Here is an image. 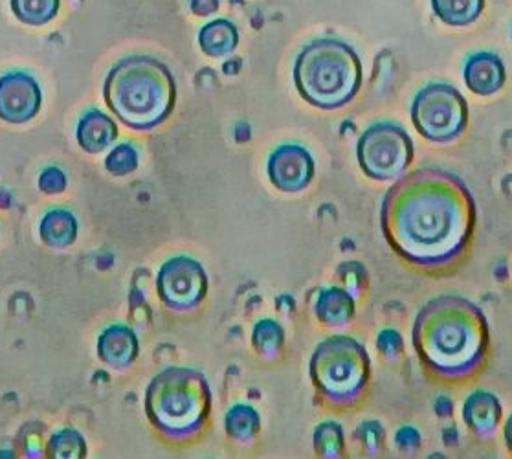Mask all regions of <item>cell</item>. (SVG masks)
<instances>
[{"label": "cell", "instance_id": "cell-1", "mask_svg": "<svg viewBox=\"0 0 512 459\" xmlns=\"http://www.w3.org/2000/svg\"><path fill=\"white\" fill-rule=\"evenodd\" d=\"M478 206L467 182L441 168H419L391 184L380 204L388 247L421 269H443L467 252Z\"/></svg>", "mask_w": 512, "mask_h": 459}, {"label": "cell", "instance_id": "cell-2", "mask_svg": "<svg viewBox=\"0 0 512 459\" xmlns=\"http://www.w3.org/2000/svg\"><path fill=\"white\" fill-rule=\"evenodd\" d=\"M412 340L426 370L445 381H465L481 370L489 355V320L478 303L443 294L419 309Z\"/></svg>", "mask_w": 512, "mask_h": 459}, {"label": "cell", "instance_id": "cell-3", "mask_svg": "<svg viewBox=\"0 0 512 459\" xmlns=\"http://www.w3.org/2000/svg\"><path fill=\"white\" fill-rule=\"evenodd\" d=\"M103 98L112 114L133 131L164 124L177 103L171 70L153 56H127L109 70Z\"/></svg>", "mask_w": 512, "mask_h": 459}, {"label": "cell", "instance_id": "cell-4", "mask_svg": "<svg viewBox=\"0 0 512 459\" xmlns=\"http://www.w3.org/2000/svg\"><path fill=\"white\" fill-rule=\"evenodd\" d=\"M213 395L204 373L169 366L156 373L145 390V415L156 432L186 441L202 432L212 414Z\"/></svg>", "mask_w": 512, "mask_h": 459}, {"label": "cell", "instance_id": "cell-5", "mask_svg": "<svg viewBox=\"0 0 512 459\" xmlns=\"http://www.w3.org/2000/svg\"><path fill=\"white\" fill-rule=\"evenodd\" d=\"M294 83L301 98L312 107L342 109L357 98L362 87V59L346 41L318 37L303 46L296 57Z\"/></svg>", "mask_w": 512, "mask_h": 459}, {"label": "cell", "instance_id": "cell-6", "mask_svg": "<svg viewBox=\"0 0 512 459\" xmlns=\"http://www.w3.org/2000/svg\"><path fill=\"white\" fill-rule=\"evenodd\" d=\"M309 371L323 401L344 408L358 403L368 390L371 359L368 349L355 338L334 335L314 349Z\"/></svg>", "mask_w": 512, "mask_h": 459}, {"label": "cell", "instance_id": "cell-7", "mask_svg": "<svg viewBox=\"0 0 512 459\" xmlns=\"http://www.w3.org/2000/svg\"><path fill=\"white\" fill-rule=\"evenodd\" d=\"M413 127L434 144H448L465 133L468 103L465 96L443 81L424 85L412 101Z\"/></svg>", "mask_w": 512, "mask_h": 459}, {"label": "cell", "instance_id": "cell-8", "mask_svg": "<svg viewBox=\"0 0 512 459\" xmlns=\"http://www.w3.org/2000/svg\"><path fill=\"white\" fill-rule=\"evenodd\" d=\"M413 140L408 131L393 122L369 125L360 135L357 160L369 179L377 182H395L401 179L412 164Z\"/></svg>", "mask_w": 512, "mask_h": 459}, {"label": "cell", "instance_id": "cell-9", "mask_svg": "<svg viewBox=\"0 0 512 459\" xmlns=\"http://www.w3.org/2000/svg\"><path fill=\"white\" fill-rule=\"evenodd\" d=\"M208 285L206 270L190 256L167 259L156 274L158 298L175 313L195 311L204 302Z\"/></svg>", "mask_w": 512, "mask_h": 459}, {"label": "cell", "instance_id": "cell-10", "mask_svg": "<svg viewBox=\"0 0 512 459\" xmlns=\"http://www.w3.org/2000/svg\"><path fill=\"white\" fill-rule=\"evenodd\" d=\"M43 92L37 79L13 70L0 76V120L6 124L23 125L34 120L41 111Z\"/></svg>", "mask_w": 512, "mask_h": 459}, {"label": "cell", "instance_id": "cell-11", "mask_svg": "<svg viewBox=\"0 0 512 459\" xmlns=\"http://www.w3.org/2000/svg\"><path fill=\"white\" fill-rule=\"evenodd\" d=\"M267 171L274 188L283 193H300L311 186L316 164L307 147L283 144L268 157Z\"/></svg>", "mask_w": 512, "mask_h": 459}, {"label": "cell", "instance_id": "cell-12", "mask_svg": "<svg viewBox=\"0 0 512 459\" xmlns=\"http://www.w3.org/2000/svg\"><path fill=\"white\" fill-rule=\"evenodd\" d=\"M98 359L111 370L125 371L133 366L140 355L138 336L129 325L114 324L98 336Z\"/></svg>", "mask_w": 512, "mask_h": 459}, {"label": "cell", "instance_id": "cell-13", "mask_svg": "<svg viewBox=\"0 0 512 459\" xmlns=\"http://www.w3.org/2000/svg\"><path fill=\"white\" fill-rule=\"evenodd\" d=\"M463 78L470 92L478 96H492L503 89L507 81V70L498 54L476 52L467 57Z\"/></svg>", "mask_w": 512, "mask_h": 459}, {"label": "cell", "instance_id": "cell-14", "mask_svg": "<svg viewBox=\"0 0 512 459\" xmlns=\"http://www.w3.org/2000/svg\"><path fill=\"white\" fill-rule=\"evenodd\" d=\"M503 417L500 399L494 393L476 390L463 403V421L478 439H492Z\"/></svg>", "mask_w": 512, "mask_h": 459}, {"label": "cell", "instance_id": "cell-15", "mask_svg": "<svg viewBox=\"0 0 512 459\" xmlns=\"http://www.w3.org/2000/svg\"><path fill=\"white\" fill-rule=\"evenodd\" d=\"M78 144L85 153L98 155L109 149L118 138V125L109 114L100 109H89L79 118Z\"/></svg>", "mask_w": 512, "mask_h": 459}, {"label": "cell", "instance_id": "cell-16", "mask_svg": "<svg viewBox=\"0 0 512 459\" xmlns=\"http://www.w3.org/2000/svg\"><path fill=\"white\" fill-rule=\"evenodd\" d=\"M316 318L327 327H347L357 314L355 296L344 287H325L314 303Z\"/></svg>", "mask_w": 512, "mask_h": 459}, {"label": "cell", "instance_id": "cell-17", "mask_svg": "<svg viewBox=\"0 0 512 459\" xmlns=\"http://www.w3.org/2000/svg\"><path fill=\"white\" fill-rule=\"evenodd\" d=\"M79 234V223L76 215L63 208L50 210L43 215L39 223V236L46 247L65 250L76 243Z\"/></svg>", "mask_w": 512, "mask_h": 459}, {"label": "cell", "instance_id": "cell-18", "mask_svg": "<svg viewBox=\"0 0 512 459\" xmlns=\"http://www.w3.org/2000/svg\"><path fill=\"white\" fill-rule=\"evenodd\" d=\"M239 45V30L228 19H213L199 32V46L206 56L226 57Z\"/></svg>", "mask_w": 512, "mask_h": 459}, {"label": "cell", "instance_id": "cell-19", "mask_svg": "<svg viewBox=\"0 0 512 459\" xmlns=\"http://www.w3.org/2000/svg\"><path fill=\"white\" fill-rule=\"evenodd\" d=\"M432 10L441 23L463 28L478 21L485 0H432Z\"/></svg>", "mask_w": 512, "mask_h": 459}, {"label": "cell", "instance_id": "cell-20", "mask_svg": "<svg viewBox=\"0 0 512 459\" xmlns=\"http://www.w3.org/2000/svg\"><path fill=\"white\" fill-rule=\"evenodd\" d=\"M224 428H226V434L232 437L235 443L246 445L259 434L261 417L254 406L237 403L226 412Z\"/></svg>", "mask_w": 512, "mask_h": 459}, {"label": "cell", "instance_id": "cell-21", "mask_svg": "<svg viewBox=\"0 0 512 459\" xmlns=\"http://www.w3.org/2000/svg\"><path fill=\"white\" fill-rule=\"evenodd\" d=\"M252 346L265 360H278L285 348V331L276 320H259L252 333Z\"/></svg>", "mask_w": 512, "mask_h": 459}, {"label": "cell", "instance_id": "cell-22", "mask_svg": "<svg viewBox=\"0 0 512 459\" xmlns=\"http://www.w3.org/2000/svg\"><path fill=\"white\" fill-rule=\"evenodd\" d=\"M314 452L325 459H338L346 456V436L344 428L336 421H323L314 430Z\"/></svg>", "mask_w": 512, "mask_h": 459}, {"label": "cell", "instance_id": "cell-23", "mask_svg": "<svg viewBox=\"0 0 512 459\" xmlns=\"http://www.w3.org/2000/svg\"><path fill=\"white\" fill-rule=\"evenodd\" d=\"M46 458L83 459L87 458V441L74 428H61L54 432L46 445Z\"/></svg>", "mask_w": 512, "mask_h": 459}, {"label": "cell", "instance_id": "cell-24", "mask_svg": "<svg viewBox=\"0 0 512 459\" xmlns=\"http://www.w3.org/2000/svg\"><path fill=\"white\" fill-rule=\"evenodd\" d=\"M17 21L28 26H43L56 19L59 0H10Z\"/></svg>", "mask_w": 512, "mask_h": 459}, {"label": "cell", "instance_id": "cell-25", "mask_svg": "<svg viewBox=\"0 0 512 459\" xmlns=\"http://www.w3.org/2000/svg\"><path fill=\"white\" fill-rule=\"evenodd\" d=\"M140 164V153L131 142H123L112 149L105 158V168L114 177H127L136 171Z\"/></svg>", "mask_w": 512, "mask_h": 459}, {"label": "cell", "instance_id": "cell-26", "mask_svg": "<svg viewBox=\"0 0 512 459\" xmlns=\"http://www.w3.org/2000/svg\"><path fill=\"white\" fill-rule=\"evenodd\" d=\"M357 439L366 448L369 456H379L384 447V428L380 425L379 421H364L362 425L357 428Z\"/></svg>", "mask_w": 512, "mask_h": 459}, {"label": "cell", "instance_id": "cell-27", "mask_svg": "<svg viewBox=\"0 0 512 459\" xmlns=\"http://www.w3.org/2000/svg\"><path fill=\"white\" fill-rule=\"evenodd\" d=\"M377 349L386 362H397L404 353V340L395 329H382L377 336Z\"/></svg>", "mask_w": 512, "mask_h": 459}, {"label": "cell", "instance_id": "cell-28", "mask_svg": "<svg viewBox=\"0 0 512 459\" xmlns=\"http://www.w3.org/2000/svg\"><path fill=\"white\" fill-rule=\"evenodd\" d=\"M338 276L342 278L344 281V289L351 292L353 296L355 294H362L364 289L368 287V274H366V269H364V265H360L357 261H349V263H344L340 270H338Z\"/></svg>", "mask_w": 512, "mask_h": 459}, {"label": "cell", "instance_id": "cell-29", "mask_svg": "<svg viewBox=\"0 0 512 459\" xmlns=\"http://www.w3.org/2000/svg\"><path fill=\"white\" fill-rule=\"evenodd\" d=\"M37 184H39V190L46 193V195H59V193L67 190L68 179L63 169L50 166V168L41 171Z\"/></svg>", "mask_w": 512, "mask_h": 459}, {"label": "cell", "instance_id": "cell-30", "mask_svg": "<svg viewBox=\"0 0 512 459\" xmlns=\"http://www.w3.org/2000/svg\"><path fill=\"white\" fill-rule=\"evenodd\" d=\"M421 434L413 426H402L395 434V445L401 452L412 454L417 448H421Z\"/></svg>", "mask_w": 512, "mask_h": 459}, {"label": "cell", "instance_id": "cell-31", "mask_svg": "<svg viewBox=\"0 0 512 459\" xmlns=\"http://www.w3.org/2000/svg\"><path fill=\"white\" fill-rule=\"evenodd\" d=\"M190 2V10L197 17H210L213 13H217L221 0H188Z\"/></svg>", "mask_w": 512, "mask_h": 459}, {"label": "cell", "instance_id": "cell-32", "mask_svg": "<svg viewBox=\"0 0 512 459\" xmlns=\"http://www.w3.org/2000/svg\"><path fill=\"white\" fill-rule=\"evenodd\" d=\"M434 412L439 419H448L454 414V403L445 395H441V397H437V401L434 403Z\"/></svg>", "mask_w": 512, "mask_h": 459}, {"label": "cell", "instance_id": "cell-33", "mask_svg": "<svg viewBox=\"0 0 512 459\" xmlns=\"http://www.w3.org/2000/svg\"><path fill=\"white\" fill-rule=\"evenodd\" d=\"M503 437H505V443L507 448L512 452V414L507 417V423H505V430H503Z\"/></svg>", "mask_w": 512, "mask_h": 459}]
</instances>
